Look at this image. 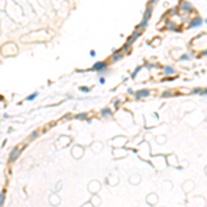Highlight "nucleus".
Listing matches in <instances>:
<instances>
[{"label":"nucleus","mask_w":207,"mask_h":207,"mask_svg":"<svg viewBox=\"0 0 207 207\" xmlns=\"http://www.w3.org/2000/svg\"><path fill=\"white\" fill-rule=\"evenodd\" d=\"M152 7H148L147 9V11H145V14H144V18H142V21H141V24L138 25V28H137V30H142L145 26L148 25V22H149V19H150V15H152Z\"/></svg>","instance_id":"f257e3e1"},{"label":"nucleus","mask_w":207,"mask_h":207,"mask_svg":"<svg viewBox=\"0 0 207 207\" xmlns=\"http://www.w3.org/2000/svg\"><path fill=\"white\" fill-rule=\"evenodd\" d=\"M178 10H182V11H185V12H191L193 10V7H192V4L189 3V2H186V0H181Z\"/></svg>","instance_id":"f03ea898"},{"label":"nucleus","mask_w":207,"mask_h":207,"mask_svg":"<svg viewBox=\"0 0 207 207\" xmlns=\"http://www.w3.org/2000/svg\"><path fill=\"white\" fill-rule=\"evenodd\" d=\"M204 24V19H202L200 17H195L192 18V21L189 22V28H198V26H202Z\"/></svg>","instance_id":"7ed1b4c3"},{"label":"nucleus","mask_w":207,"mask_h":207,"mask_svg":"<svg viewBox=\"0 0 207 207\" xmlns=\"http://www.w3.org/2000/svg\"><path fill=\"white\" fill-rule=\"evenodd\" d=\"M140 35H141V30H137V33L134 32V33H133V35H131V36L129 37V40H127V44H129V46H131L133 43H134L135 40L138 39V37H140Z\"/></svg>","instance_id":"20e7f679"},{"label":"nucleus","mask_w":207,"mask_h":207,"mask_svg":"<svg viewBox=\"0 0 207 207\" xmlns=\"http://www.w3.org/2000/svg\"><path fill=\"white\" fill-rule=\"evenodd\" d=\"M105 66H106V65H105V62H97L95 65L93 66V69H94V71H98V69H104Z\"/></svg>","instance_id":"39448f33"},{"label":"nucleus","mask_w":207,"mask_h":207,"mask_svg":"<svg viewBox=\"0 0 207 207\" xmlns=\"http://www.w3.org/2000/svg\"><path fill=\"white\" fill-rule=\"evenodd\" d=\"M167 28H170L171 30H175V32H178V30H180V29H178L177 25L173 24V22H167Z\"/></svg>","instance_id":"423d86ee"},{"label":"nucleus","mask_w":207,"mask_h":207,"mask_svg":"<svg viewBox=\"0 0 207 207\" xmlns=\"http://www.w3.org/2000/svg\"><path fill=\"white\" fill-rule=\"evenodd\" d=\"M148 94H149L148 90H141V91H138L137 93V97H144V95H148Z\"/></svg>","instance_id":"0eeeda50"},{"label":"nucleus","mask_w":207,"mask_h":207,"mask_svg":"<svg viewBox=\"0 0 207 207\" xmlns=\"http://www.w3.org/2000/svg\"><path fill=\"white\" fill-rule=\"evenodd\" d=\"M14 150H15V152H12V153H11V156H10V160H11V162H12V160H14L17 156H18V153H19L18 149H14Z\"/></svg>","instance_id":"6e6552de"},{"label":"nucleus","mask_w":207,"mask_h":207,"mask_svg":"<svg viewBox=\"0 0 207 207\" xmlns=\"http://www.w3.org/2000/svg\"><path fill=\"white\" fill-rule=\"evenodd\" d=\"M164 72L167 73V75H170V73H173V72H174V69L171 68V66H166V68H164Z\"/></svg>","instance_id":"1a4fd4ad"},{"label":"nucleus","mask_w":207,"mask_h":207,"mask_svg":"<svg viewBox=\"0 0 207 207\" xmlns=\"http://www.w3.org/2000/svg\"><path fill=\"white\" fill-rule=\"evenodd\" d=\"M36 97H37V93H33V94H30V97H28L26 99H28V101H33Z\"/></svg>","instance_id":"9d476101"},{"label":"nucleus","mask_w":207,"mask_h":207,"mask_svg":"<svg viewBox=\"0 0 207 207\" xmlns=\"http://www.w3.org/2000/svg\"><path fill=\"white\" fill-rule=\"evenodd\" d=\"M3 202H4V193H0V206H2Z\"/></svg>","instance_id":"9b49d317"},{"label":"nucleus","mask_w":207,"mask_h":207,"mask_svg":"<svg viewBox=\"0 0 207 207\" xmlns=\"http://www.w3.org/2000/svg\"><path fill=\"white\" fill-rule=\"evenodd\" d=\"M109 113H111L109 109H104V111H102V115H109Z\"/></svg>","instance_id":"f8f14e48"},{"label":"nucleus","mask_w":207,"mask_h":207,"mask_svg":"<svg viewBox=\"0 0 207 207\" xmlns=\"http://www.w3.org/2000/svg\"><path fill=\"white\" fill-rule=\"evenodd\" d=\"M188 58H189V55L186 54V55H182V58H181V60H188Z\"/></svg>","instance_id":"ddd939ff"},{"label":"nucleus","mask_w":207,"mask_h":207,"mask_svg":"<svg viewBox=\"0 0 207 207\" xmlns=\"http://www.w3.org/2000/svg\"><path fill=\"white\" fill-rule=\"evenodd\" d=\"M159 0H150V4H156Z\"/></svg>","instance_id":"4468645a"},{"label":"nucleus","mask_w":207,"mask_h":207,"mask_svg":"<svg viewBox=\"0 0 207 207\" xmlns=\"http://www.w3.org/2000/svg\"><path fill=\"white\" fill-rule=\"evenodd\" d=\"M84 116H86V115H79V116H78V119H84Z\"/></svg>","instance_id":"2eb2a0df"}]
</instances>
